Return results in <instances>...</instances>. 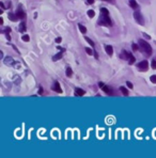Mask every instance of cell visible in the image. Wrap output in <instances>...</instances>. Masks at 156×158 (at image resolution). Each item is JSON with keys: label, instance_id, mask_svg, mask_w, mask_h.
I'll use <instances>...</instances> for the list:
<instances>
[{"label": "cell", "instance_id": "1f68e13d", "mask_svg": "<svg viewBox=\"0 0 156 158\" xmlns=\"http://www.w3.org/2000/svg\"><path fill=\"white\" fill-rule=\"evenodd\" d=\"M99 88H103L104 83H103V82H99Z\"/></svg>", "mask_w": 156, "mask_h": 158}, {"label": "cell", "instance_id": "4316f807", "mask_svg": "<svg viewBox=\"0 0 156 158\" xmlns=\"http://www.w3.org/2000/svg\"><path fill=\"white\" fill-rule=\"evenodd\" d=\"M86 51H87V53H88V55H92V53H93V51H92L90 48H88V47H87V48H86Z\"/></svg>", "mask_w": 156, "mask_h": 158}, {"label": "cell", "instance_id": "3957f363", "mask_svg": "<svg viewBox=\"0 0 156 158\" xmlns=\"http://www.w3.org/2000/svg\"><path fill=\"white\" fill-rule=\"evenodd\" d=\"M134 17H135L136 21H137L139 25H145L143 17H142V15H141V13H140L139 11H135V13H134Z\"/></svg>", "mask_w": 156, "mask_h": 158}, {"label": "cell", "instance_id": "9a60e30c", "mask_svg": "<svg viewBox=\"0 0 156 158\" xmlns=\"http://www.w3.org/2000/svg\"><path fill=\"white\" fill-rule=\"evenodd\" d=\"M9 17H10V19H11L12 21H16V19L18 18L17 15H14V14H12V13L9 14Z\"/></svg>", "mask_w": 156, "mask_h": 158}, {"label": "cell", "instance_id": "5b68a950", "mask_svg": "<svg viewBox=\"0 0 156 158\" xmlns=\"http://www.w3.org/2000/svg\"><path fill=\"white\" fill-rule=\"evenodd\" d=\"M132 56H133V55H132V53H129L128 51L123 50V51H122V53H121V56H120V57H121V59L127 60V61H128V60L131 59Z\"/></svg>", "mask_w": 156, "mask_h": 158}, {"label": "cell", "instance_id": "ba28073f", "mask_svg": "<svg viewBox=\"0 0 156 158\" xmlns=\"http://www.w3.org/2000/svg\"><path fill=\"white\" fill-rule=\"evenodd\" d=\"M54 90L58 93H62V90H61V87H60V83L56 81L55 82V85H54Z\"/></svg>", "mask_w": 156, "mask_h": 158}, {"label": "cell", "instance_id": "8d00e7d4", "mask_svg": "<svg viewBox=\"0 0 156 158\" xmlns=\"http://www.w3.org/2000/svg\"><path fill=\"white\" fill-rule=\"evenodd\" d=\"M104 1H110V0H104Z\"/></svg>", "mask_w": 156, "mask_h": 158}, {"label": "cell", "instance_id": "7402d4cb", "mask_svg": "<svg viewBox=\"0 0 156 158\" xmlns=\"http://www.w3.org/2000/svg\"><path fill=\"white\" fill-rule=\"evenodd\" d=\"M72 74H73V73H72V69L69 67V69H67V77H71V76H72Z\"/></svg>", "mask_w": 156, "mask_h": 158}, {"label": "cell", "instance_id": "e0dca14e", "mask_svg": "<svg viewBox=\"0 0 156 158\" xmlns=\"http://www.w3.org/2000/svg\"><path fill=\"white\" fill-rule=\"evenodd\" d=\"M101 12H102V14H104V15H108V14H109V12H108V10L106 9V8H102Z\"/></svg>", "mask_w": 156, "mask_h": 158}, {"label": "cell", "instance_id": "7c38bea8", "mask_svg": "<svg viewBox=\"0 0 156 158\" xmlns=\"http://www.w3.org/2000/svg\"><path fill=\"white\" fill-rule=\"evenodd\" d=\"M120 91H121L122 93H123V95H125V96H126V95H128V90H127L126 88L120 87Z\"/></svg>", "mask_w": 156, "mask_h": 158}, {"label": "cell", "instance_id": "8fae6325", "mask_svg": "<svg viewBox=\"0 0 156 158\" xmlns=\"http://www.w3.org/2000/svg\"><path fill=\"white\" fill-rule=\"evenodd\" d=\"M129 5H131L133 9H137L138 8V3L136 0H131V1H129Z\"/></svg>", "mask_w": 156, "mask_h": 158}, {"label": "cell", "instance_id": "f546056e", "mask_svg": "<svg viewBox=\"0 0 156 158\" xmlns=\"http://www.w3.org/2000/svg\"><path fill=\"white\" fill-rule=\"evenodd\" d=\"M94 1H95V0H88L87 2L89 3V5H92V3H94Z\"/></svg>", "mask_w": 156, "mask_h": 158}, {"label": "cell", "instance_id": "7a4b0ae2", "mask_svg": "<svg viewBox=\"0 0 156 158\" xmlns=\"http://www.w3.org/2000/svg\"><path fill=\"white\" fill-rule=\"evenodd\" d=\"M99 25H103V26H111L112 25V23H111V19L108 17V15H104V14H102V17L99 18Z\"/></svg>", "mask_w": 156, "mask_h": 158}, {"label": "cell", "instance_id": "44dd1931", "mask_svg": "<svg viewBox=\"0 0 156 158\" xmlns=\"http://www.w3.org/2000/svg\"><path fill=\"white\" fill-rule=\"evenodd\" d=\"M150 79H151V82L153 83H156V75H153L150 77Z\"/></svg>", "mask_w": 156, "mask_h": 158}, {"label": "cell", "instance_id": "4dcf8cb0", "mask_svg": "<svg viewBox=\"0 0 156 158\" xmlns=\"http://www.w3.org/2000/svg\"><path fill=\"white\" fill-rule=\"evenodd\" d=\"M145 37H147L148 40H150V39H151V37H150V35H148V34H145Z\"/></svg>", "mask_w": 156, "mask_h": 158}, {"label": "cell", "instance_id": "4fadbf2b", "mask_svg": "<svg viewBox=\"0 0 156 158\" xmlns=\"http://www.w3.org/2000/svg\"><path fill=\"white\" fill-rule=\"evenodd\" d=\"M19 31H21V32H25L26 31V24L25 23L19 24Z\"/></svg>", "mask_w": 156, "mask_h": 158}, {"label": "cell", "instance_id": "ffe728a7", "mask_svg": "<svg viewBox=\"0 0 156 158\" xmlns=\"http://www.w3.org/2000/svg\"><path fill=\"white\" fill-rule=\"evenodd\" d=\"M21 39H23V41H24V42H29L30 37H29V35L26 34V35H24V37H21Z\"/></svg>", "mask_w": 156, "mask_h": 158}, {"label": "cell", "instance_id": "ac0fdd59", "mask_svg": "<svg viewBox=\"0 0 156 158\" xmlns=\"http://www.w3.org/2000/svg\"><path fill=\"white\" fill-rule=\"evenodd\" d=\"M62 58V53H57V55L54 57V61H57V60H59V59H61Z\"/></svg>", "mask_w": 156, "mask_h": 158}, {"label": "cell", "instance_id": "484cf974", "mask_svg": "<svg viewBox=\"0 0 156 158\" xmlns=\"http://www.w3.org/2000/svg\"><path fill=\"white\" fill-rule=\"evenodd\" d=\"M5 63H10V64H11L13 60H12V58H7V59H5Z\"/></svg>", "mask_w": 156, "mask_h": 158}, {"label": "cell", "instance_id": "d4e9b609", "mask_svg": "<svg viewBox=\"0 0 156 158\" xmlns=\"http://www.w3.org/2000/svg\"><path fill=\"white\" fill-rule=\"evenodd\" d=\"M138 49H139V46H138L137 44H133V50L137 51Z\"/></svg>", "mask_w": 156, "mask_h": 158}, {"label": "cell", "instance_id": "f1b7e54d", "mask_svg": "<svg viewBox=\"0 0 156 158\" xmlns=\"http://www.w3.org/2000/svg\"><path fill=\"white\" fill-rule=\"evenodd\" d=\"M61 41H62L61 37H57V39H56V43H61Z\"/></svg>", "mask_w": 156, "mask_h": 158}, {"label": "cell", "instance_id": "2e32d148", "mask_svg": "<svg viewBox=\"0 0 156 158\" xmlns=\"http://www.w3.org/2000/svg\"><path fill=\"white\" fill-rule=\"evenodd\" d=\"M78 28H79V30H80V32H81V33H86V32H87V28H86L85 26L78 25Z\"/></svg>", "mask_w": 156, "mask_h": 158}, {"label": "cell", "instance_id": "e575fe53", "mask_svg": "<svg viewBox=\"0 0 156 158\" xmlns=\"http://www.w3.org/2000/svg\"><path fill=\"white\" fill-rule=\"evenodd\" d=\"M10 31H11V29H10V28H8V29L5 30V32H10Z\"/></svg>", "mask_w": 156, "mask_h": 158}, {"label": "cell", "instance_id": "83f0119b", "mask_svg": "<svg viewBox=\"0 0 156 158\" xmlns=\"http://www.w3.org/2000/svg\"><path fill=\"white\" fill-rule=\"evenodd\" d=\"M126 85H127V87H128L129 89H133V83H132V82H129V81H127Z\"/></svg>", "mask_w": 156, "mask_h": 158}, {"label": "cell", "instance_id": "277c9868", "mask_svg": "<svg viewBox=\"0 0 156 158\" xmlns=\"http://www.w3.org/2000/svg\"><path fill=\"white\" fill-rule=\"evenodd\" d=\"M138 69H139L140 71L145 72L148 69H149V62H148L147 60H145V61H141L139 64H138Z\"/></svg>", "mask_w": 156, "mask_h": 158}, {"label": "cell", "instance_id": "8992f818", "mask_svg": "<svg viewBox=\"0 0 156 158\" xmlns=\"http://www.w3.org/2000/svg\"><path fill=\"white\" fill-rule=\"evenodd\" d=\"M16 15H17V17H18L19 19H24V18H26V14H25V12L21 11V10H18V11L16 12Z\"/></svg>", "mask_w": 156, "mask_h": 158}, {"label": "cell", "instance_id": "9c48e42d", "mask_svg": "<svg viewBox=\"0 0 156 158\" xmlns=\"http://www.w3.org/2000/svg\"><path fill=\"white\" fill-rule=\"evenodd\" d=\"M105 50H106V53H108L109 56H112V53H113V48L111 47V46H106L105 47Z\"/></svg>", "mask_w": 156, "mask_h": 158}, {"label": "cell", "instance_id": "d590c367", "mask_svg": "<svg viewBox=\"0 0 156 158\" xmlns=\"http://www.w3.org/2000/svg\"><path fill=\"white\" fill-rule=\"evenodd\" d=\"M7 39H8V40H11V37H10L9 34H7Z\"/></svg>", "mask_w": 156, "mask_h": 158}, {"label": "cell", "instance_id": "d6986e66", "mask_svg": "<svg viewBox=\"0 0 156 158\" xmlns=\"http://www.w3.org/2000/svg\"><path fill=\"white\" fill-rule=\"evenodd\" d=\"M86 41H87L88 43H89V44H90V45H91V46H93V47H94V45H95V44H94V42L92 41L91 39H89V37H86Z\"/></svg>", "mask_w": 156, "mask_h": 158}, {"label": "cell", "instance_id": "30bf717a", "mask_svg": "<svg viewBox=\"0 0 156 158\" xmlns=\"http://www.w3.org/2000/svg\"><path fill=\"white\" fill-rule=\"evenodd\" d=\"M85 93L86 92L81 89H76V91H75V94L77 96H83V95H85Z\"/></svg>", "mask_w": 156, "mask_h": 158}, {"label": "cell", "instance_id": "cb8c5ba5", "mask_svg": "<svg viewBox=\"0 0 156 158\" xmlns=\"http://www.w3.org/2000/svg\"><path fill=\"white\" fill-rule=\"evenodd\" d=\"M151 66H152V69H156V60H153V61H152Z\"/></svg>", "mask_w": 156, "mask_h": 158}, {"label": "cell", "instance_id": "d6a6232c", "mask_svg": "<svg viewBox=\"0 0 156 158\" xmlns=\"http://www.w3.org/2000/svg\"><path fill=\"white\" fill-rule=\"evenodd\" d=\"M42 93H43V89L41 88V89L39 90V94H42Z\"/></svg>", "mask_w": 156, "mask_h": 158}, {"label": "cell", "instance_id": "6da1fadb", "mask_svg": "<svg viewBox=\"0 0 156 158\" xmlns=\"http://www.w3.org/2000/svg\"><path fill=\"white\" fill-rule=\"evenodd\" d=\"M139 45H140V48H141V50H142L143 53H147L148 56H151L152 47L150 46V44L148 43V42L143 41V40H140V41H139Z\"/></svg>", "mask_w": 156, "mask_h": 158}, {"label": "cell", "instance_id": "836d02e7", "mask_svg": "<svg viewBox=\"0 0 156 158\" xmlns=\"http://www.w3.org/2000/svg\"><path fill=\"white\" fill-rule=\"evenodd\" d=\"M0 24H1V25L3 24V18H0Z\"/></svg>", "mask_w": 156, "mask_h": 158}, {"label": "cell", "instance_id": "52a82bcc", "mask_svg": "<svg viewBox=\"0 0 156 158\" xmlns=\"http://www.w3.org/2000/svg\"><path fill=\"white\" fill-rule=\"evenodd\" d=\"M101 89L103 90V91L105 92V93H107V94H112V90H111V88L107 87V85H104L103 88H101Z\"/></svg>", "mask_w": 156, "mask_h": 158}, {"label": "cell", "instance_id": "603a6c76", "mask_svg": "<svg viewBox=\"0 0 156 158\" xmlns=\"http://www.w3.org/2000/svg\"><path fill=\"white\" fill-rule=\"evenodd\" d=\"M134 62H135V57H134V56H132L131 59L128 60V63H129V64H134Z\"/></svg>", "mask_w": 156, "mask_h": 158}, {"label": "cell", "instance_id": "5bb4252c", "mask_svg": "<svg viewBox=\"0 0 156 158\" xmlns=\"http://www.w3.org/2000/svg\"><path fill=\"white\" fill-rule=\"evenodd\" d=\"M88 16H89L90 18H93V17L95 16V12L93 11V10H89V11H88Z\"/></svg>", "mask_w": 156, "mask_h": 158}]
</instances>
